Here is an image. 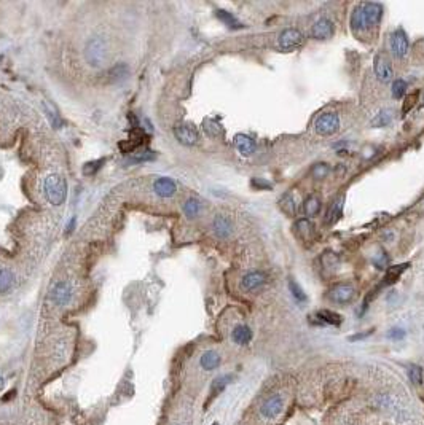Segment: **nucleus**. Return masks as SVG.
<instances>
[{
  "mask_svg": "<svg viewBox=\"0 0 424 425\" xmlns=\"http://www.w3.org/2000/svg\"><path fill=\"white\" fill-rule=\"evenodd\" d=\"M155 155H153V151H150V150H145V151H140V153L134 155L133 156V161H150V159H153Z\"/></svg>",
  "mask_w": 424,
  "mask_h": 425,
  "instance_id": "obj_37",
  "label": "nucleus"
},
{
  "mask_svg": "<svg viewBox=\"0 0 424 425\" xmlns=\"http://www.w3.org/2000/svg\"><path fill=\"white\" fill-rule=\"evenodd\" d=\"M267 277L263 272H260V271H254V272H249V274H246L244 277H242L241 280V287L242 290H246V291H254L257 288H260L261 285L265 283Z\"/></svg>",
  "mask_w": 424,
  "mask_h": 425,
  "instance_id": "obj_14",
  "label": "nucleus"
},
{
  "mask_svg": "<svg viewBox=\"0 0 424 425\" xmlns=\"http://www.w3.org/2000/svg\"><path fill=\"white\" fill-rule=\"evenodd\" d=\"M13 274L7 268H0V295H5L13 287Z\"/></svg>",
  "mask_w": 424,
  "mask_h": 425,
  "instance_id": "obj_21",
  "label": "nucleus"
},
{
  "mask_svg": "<svg viewBox=\"0 0 424 425\" xmlns=\"http://www.w3.org/2000/svg\"><path fill=\"white\" fill-rule=\"evenodd\" d=\"M252 187H255V188H271V185H270V184H265V181L257 180V178L252 180Z\"/></svg>",
  "mask_w": 424,
  "mask_h": 425,
  "instance_id": "obj_39",
  "label": "nucleus"
},
{
  "mask_svg": "<svg viewBox=\"0 0 424 425\" xmlns=\"http://www.w3.org/2000/svg\"><path fill=\"white\" fill-rule=\"evenodd\" d=\"M317 317H319L322 322H324V323H329V325H340L341 320H343L340 314L332 312V311H327V309L319 311V312H317Z\"/></svg>",
  "mask_w": 424,
  "mask_h": 425,
  "instance_id": "obj_24",
  "label": "nucleus"
},
{
  "mask_svg": "<svg viewBox=\"0 0 424 425\" xmlns=\"http://www.w3.org/2000/svg\"><path fill=\"white\" fill-rule=\"evenodd\" d=\"M341 210H343V198L340 196L329 206V210L326 214V223H329V225L335 223V221L338 220V217L341 215Z\"/></svg>",
  "mask_w": 424,
  "mask_h": 425,
  "instance_id": "obj_18",
  "label": "nucleus"
},
{
  "mask_svg": "<svg viewBox=\"0 0 424 425\" xmlns=\"http://www.w3.org/2000/svg\"><path fill=\"white\" fill-rule=\"evenodd\" d=\"M373 67H375V75L381 80V82H389L392 78V67L389 64V60L385 54H377L373 59Z\"/></svg>",
  "mask_w": 424,
  "mask_h": 425,
  "instance_id": "obj_10",
  "label": "nucleus"
},
{
  "mask_svg": "<svg viewBox=\"0 0 424 425\" xmlns=\"http://www.w3.org/2000/svg\"><path fill=\"white\" fill-rule=\"evenodd\" d=\"M356 296V288L351 285V283H338L333 288H330L329 291V298L333 302H338V305H346V302H351Z\"/></svg>",
  "mask_w": 424,
  "mask_h": 425,
  "instance_id": "obj_5",
  "label": "nucleus"
},
{
  "mask_svg": "<svg viewBox=\"0 0 424 425\" xmlns=\"http://www.w3.org/2000/svg\"><path fill=\"white\" fill-rule=\"evenodd\" d=\"M204 131L210 136V137H217L220 136V126L212 119H206L204 121Z\"/></svg>",
  "mask_w": 424,
  "mask_h": 425,
  "instance_id": "obj_33",
  "label": "nucleus"
},
{
  "mask_svg": "<svg viewBox=\"0 0 424 425\" xmlns=\"http://www.w3.org/2000/svg\"><path fill=\"white\" fill-rule=\"evenodd\" d=\"M416 100H418V93H413V94L407 96V99H405V104H403V113L410 112V108H411V107H415Z\"/></svg>",
  "mask_w": 424,
  "mask_h": 425,
  "instance_id": "obj_36",
  "label": "nucleus"
},
{
  "mask_svg": "<svg viewBox=\"0 0 424 425\" xmlns=\"http://www.w3.org/2000/svg\"><path fill=\"white\" fill-rule=\"evenodd\" d=\"M176 137L177 140L180 142V144H184V145H195L196 142H198V131L193 128V126H190V125H179L176 128Z\"/></svg>",
  "mask_w": 424,
  "mask_h": 425,
  "instance_id": "obj_12",
  "label": "nucleus"
},
{
  "mask_svg": "<svg viewBox=\"0 0 424 425\" xmlns=\"http://www.w3.org/2000/svg\"><path fill=\"white\" fill-rule=\"evenodd\" d=\"M230 381H231V376H228V374H225V376H219L214 382H212V395H217V393H220L222 390H224L228 386Z\"/></svg>",
  "mask_w": 424,
  "mask_h": 425,
  "instance_id": "obj_27",
  "label": "nucleus"
},
{
  "mask_svg": "<svg viewBox=\"0 0 424 425\" xmlns=\"http://www.w3.org/2000/svg\"><path fill=\"white\" fill-rule=\"evenodd\" d=\"M216 15H217V18L220 19V21H224L228 27H231V29H241L242 27V24L238 21V19L231 15V13H228V12H225V10H217L216 12Z\"/></svg>",
  "mask_w": 424,
  "mask_h": 425,
  "instance_id": "obj_23",
  "label": "nucleus"
},
{
  "mask_svg": "<svg viewBox=\"0 0 424 425\" xmlns=\"http://www.w3.org/2000/svg\"><path fill=\"white\" fill-rule=\"evenodd\" d=\"M212 226H214V232L220 239H227L233 232V221L227 215H217Z\"/></svg>",
  "mask_w": 424,
  "mask_h": 425,
  "instance_id": "obj_13",
  "label": "nucleus"
},
{
  "mask_svg": "<svg viewBox=\"0 0 424 425\" xmlns=\"http://www.w3.org/2000/svg\"><path fill=\"white\" fill-rule=\"evenodd\" d=\"M220 365V357L219 353L214 350H207L203 353V357H201V367H203L206 371H212L216 370Z\"/></svg>",
  "mask_w": 424,
  "mask_h": 425,
  "instance_id": "obj_19",
  "label": "nucleus"
},
{
  "mask_svg": "<svg viewBox=\"0 0 424 425\" xmlns=\"http://www.w3.org/2000/svg\"><path fill=\"white\" fill-rule=\"evenodd\" d=\"M405 89H407V83L403 82V80H396V82L392 83V96L399 99L405 94Z\"/></svg>",
  "mask_w": 424,
  "mask_h": 425,
  "instance_id": "obj_32",
  "label": "nucleus"
},
{
  "mask_svg": "<svg viewBox=\"0 0 424 425\" xmlns=\"http://www.w3.org/2000/svg\"><path fill=\"white\" fill-rule=\"evenodd\" d=\"M383 8L378 4H360L354 8L351 16V29L356 34L375 27L381 19Z\"/></svg>",
  "mask_w": 424,
  "mask_h": 425,
  "instance_id": "obj_1",
  "label": "nucleus"
},
{
  "mask_svg": "<svg viewBox=\"0 0 424 425\" xmlns=\"http://www.w3.org/2000/svg\"><path fill=\"white\" fill-rule=\"evenodd\" d=\"M199 209H201V204H199V201L198 199H188L185 204H184V212H185V215L188 218H195L198 217L199 214Z\"/></svg>",
  "mask_w": 424,
  "mask_h": 425,
  "instance_id": "obj_26",
  "label": "nucleus"
},
{
  "mask_svg": "<svg viewBox=\"0 0 424 425\" xmlns=\"http://www.w3.org/2000/svg\"><path fill=\"white\" fill-rule=\"evenodd\" d=\"M391 48H392V53L396 54V57H405L408 54V49H410V42H408V37L405 35L402 29H397L396 32L391 35Z\"/></svg>",
  "mask_w": 424,
  "mask_h": 425,
  "instance_id": "obj_8",
  "label": "nucleus"
},
{
  "mask_svg": "<svg viewBox=\"0 0 424 425\" xmlns=\"http://www.w3.org/2000/svg\"><path fill=\"white\" fill-rule=\"evenodd\" d=\"M391 119H392V112H391V110H385V112H381L380 115H377V118L372 121V126L383 128V126L389 125Z\"/></svg>",
  "mask_w": 424,
  "mask_h": 425,
  "instance_id": "obj_28",
  "label": "nucleus"
},
{
  "mask_svg": "<svg viewBox=\"0 0 424 425\" xmlns=\"http://www.w3.org/2000/svg\"><path fill=\"white\" fill-rule=\"evenodd\" d=\"M297 232L303 240L308 242V240L312 239V234H314V226H312V223L309 220L301 218V220L297 221Z\"/></svg>",
  "mask_w": 424,
  "mask_h": 425,
  "instance_id": "obj_20",
  "label": "nucleus"
},
{
  "mask_svg": "<svg viewBox=\"0 0 424 425\" xmlns=\"http://www.w3.org/2000/svg\"><path fill=\"white\" fill-rule=\"evenodd\" d=\"M340 128V118L335 113H322L314 121V129L319 136H332Z\"/></svg>",
  "mask_w": 424,
  "mask_h": 425,
  "instance_id": "obj_4",
  "label": "nucleus"
},
{
  "mask_svg": "<svg viewBox=\"0 0 424 425\" xmlns=\"http://www.w3.org/2000/svg\"><path fill=\"white\" fill-rule=\"evenodd\" d=\"M43 191L46 195V199L53 206H61L64 204L67 198V184L61 175L51 174L43 181Z\"/></svg>",
  "mask_w": 424,
  "mask_h": 425,
  "instance_id": "obj_2",
  "label": "nucleus"
},
{
  "mask_svg": "<svg viewBox=\"0 0 424 425\" xmlns=\"http://www.w3.org/2000/svg\"><path fill=\"white\" fill-rule=\"evenodd\" d=\"M408 376H410V381L415 384V386H421V382H422V370L418 365H411L410 367Z\"/></svg>",
  "mask_w": 424,
  "mask_h": 425,
  "instance_id": "obj_29",
  "label": "nucleus"
},
{
  "mask_svg": "<svg viewBox=\"0 0 424 425\" xmlns=\"http://www.w3.org/2000/svg\"><path fill=\"white\" fill-rule=\"evenodd\" d=\"M231 338H233V341L236 344H239V346H246V344H249V341L252 339V331L246 325H238L233 330V335H231Z\"/></svg>",
  "mask_w": 424,
  "mask_h": 425,
  "instance_id": "obj_17",
  "label": "nucleus"
},
{
  "mask_svg": "<svg viewBox=\"0 0 424 425\" xmlns=\"http://www.w3.org/2000/svg\"><path fill=\"white\" fill-rule=\"evenodd\" d=\"M408 268V265L405 263V265H399V266H392L388 269L386 272V277H385V282L386 283H394L396 280H399V277L402 276V272L405 271Z\"/></svg>",
  "mask_w": 424,
  "mask_h": 425,
  "instance_id": "obj_25",
  "label": "nucleus"
},
{
  "mask_svg": "<svg viewBox=\"0 0 424 425\" xmlns=\"http://www.w3.org/2000/svg\"><path fill=\"white\" fill-rule=\"evenodd\" d=\"M403 336H405V331L400 330V328H394L389 331V338L394 339V341H397V339H402Z\"/></svg>",
  "mask_w": 424,
  "mask_h": 425,
  "instance_id": "obj_38",
  "label": "nucleus"
},
{
  "mask_svg": "<svg viewBox=\"0 0 424 425\" xmlns=\"http://www.w3.org/2000/svg\"><path fill=\"white\" fill-rule=\"evenodd\" d=\"M333 32H335V27H333V23L327 18H322L319 21L312 26L311 29V37L316 40H327L332 38Z\"/></svg>",
  "mask_w": 424,
  "mask_h": 425,
  "instance_id": "obj_11",
  "label": "nucleus"
},
{
  "mask_svg": "<svg viewBox=\"0 0 424 425\" xmlns=\"http://www.w3.org/2000/svg\"><path fill=\"white\" fill-rule=\"evenodd\" d=\"M70 299H72V287L64 280H59L58 283H55L51 288V301L58 308H64L69 305Z\"/></svg>",
  "mask_w": 424,
  "mask_h": 425,
  "instance_id": "obj_6",
  "label": "nucleus"
},
{
  "mask_svg": "<svg viewBox=\"0 0 424 425\" xmlns=\"http://www.w3.org/2000/svg\"><path fill=\"white\" fill-rule=\"evenodd\" d=\"M329 172H330V167L327 164H316L311 169V175L314 178H324Z\"/></svg>",
  "mask_w": 424,
  "mask_h": 425,
  "instance_id": "obj_34",
  "label": "nucleus"
},
{
  "mask_svg": "<svg viewBox=\"0 0 424 425\" xmlns=\"http://www.w3.org/2000/svg\"><path fill=\"white\" fill-rule=\"evenodd\" d=\"M102 163H104L102 159H97V161H91V163H88V164L85 166L83 172H85L86 175H93V174H94V172H96L97 169H100V166H102Z\"/></svg>",
  "mask_w": 424,
  "mask_h": 425,
  "instance_id": "obj_35",
  "label": "nucleus"
},
{
  "mask_svg": "<svg viewBox=\"0 0 424 425\" xmlns=\"http://www.w3.org/2000/svg\"><path fill=\"white\" fill-rule=\"evenodd\" d=\"M86 60L91 67H100L107 63L109 59V51H107V43L100 37L91 38L86 45Z\"/></svg>",
  "mask_w": 424,
  "mask_h": 425,
  "instance_id": "obj_3",
  "label": "nucleus"
},
{
  "mask_svg": "<svg viewBox=\"0 0 424 425\" xmlns=\"http://www.w3.org/2000/svg\"><path fill=\"white\" fill-rule=\"evenodd\" d=\"M153 190H155V193L161 198H171V196L176 195L177 187L174 184V180H171L168 177H161L153 184Z\"/></svg>",
  "mask_w": 424,
  "mask_h": 425,
  "instance_id": "obj_15",
  "label": "nucleus"
},
{
  "mask_svg": "<svg viewBox=\"0 0 424 425\" xmlns=\"http://www.w3.org/2000/svg\"><path fill=\"white\" fill-rule=\"evenodd\" d=\"M282 408H284V400H282L281 395H273L270 397L260 408V414L267 419H275L282 412Z\"/></svg>",
  "mask_w": 424,
  "mask_h": 425,
  "instance_id": "obj_9",
  "label": "nucleus"
},
{
  "mask_svg": "<svg viewBox=\"0 0 424 425\" xmlns=\"http://www.w3.org/2000/svg\"><path fill=\"white\" fill-rule=\"evenodd\" d=\"M212 425H219V423H217V422H214V423H212Z\"/></svg>",
  "mask_w": 424,
  "mask_h": 425,
  "instance_id": "obj_40",
  "label": "nucleus"
},
{
  "mask_svg": "<svg viewBox=\"0 0 424 425\" xmlns=\"http://www.w3.org/2000/svg\"><path fill=\"white\" fill-rule=\"evenodd\" d=\"M278 43L282 49H294V48H297L303 43V34L298 29L289 27V29L282 30V32L279 34Z\"/></svg>",
  "mask_w": 424,
  "mask_h": 425,
  "instance_id": "obj_7",
  "label": "nucleus"
},
{
  "mask_svg": "<svg viewBox=\"0 0 424 425\" xmlns=\"http://www.w3.org/2000/svg\"><path fill=\"white\" fill-rule=\"evenodd\" d=\"M235 145L242 156H250L255 151V142L244 134H238L235 137Z\"/></svg>",
  "mask_w": 424,
  "mask_h": 425,
  "instance_id": "obj_16",
  "label": "nucleus"
},
{
  "mask_svg": "<svg viewBox=\"0 0 424 425\" xmlns=\"http://www.w3.org/2000/svg\"><path fill=\"white\" fill-rule=\"evenodd\" d=\"M303 210H305L306 217H316L321 210V201L317 196H309L305 201V206H303Z\"/></svg>",
  "mask_w": 424,
  "mask_h": 425,
  "instance_id": "obj_22",
  "label": "nucleus"
},
{
  "mask_svg": "<svg viewBox=\"0 0 424 425\" xmlns=\"http://www.w3.org/2000/svg\"><path fill=\"white\" fill-rule=\"evenodd\" d=\"M282 202V210L286 212V214H289V215H294L295 214V210H297V204H295V201H294V198H292L290 195H287L284 199L281 201Z\"/></svg>",
  "mask_w": 424,
  "mask_h": 425,
  "instance_id": "obj_30",
  "label": "nucleus"
},
{
  "mask_svg": "<svg viewBox=\"0 0 424 425\" xmlns=\"http://www.w3.org/2000/svg\"><path fill=\"white\" fill-rule=\"evenodd\" d=\"M289 288L292 291V295H294L295 299L298 301H306V295H305V291L301 290V287L298 285V283L295 280H289Z\"/></svg>",
  "mask_w": 424,
  "mask_h": 425,
  "instance_id": "obj_31",
  "label": "nucleus"
}]
</instances>
